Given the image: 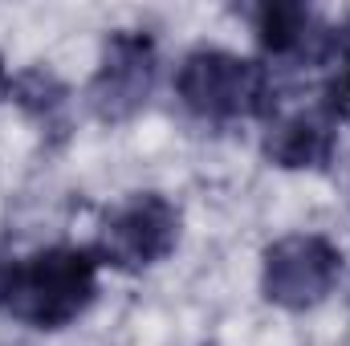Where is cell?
Segmentation results:
<instances>
[{"instance_id": "6da1fadb", "label": "cell", "mask_w": 350, "mask_h": 346, "mask_svg": "<svg viewBox=\"0 0 350 346\" xmlns=\"http://www.w3.org/2000/svg\"><path fill=\"white\" fill-rule=\"evenodd\" d=\"M98 273L102 261L90 245H45L33 249L8 269V297L4 314L41 334H57L74 326L98 302Z\"/></svg>"}, {"instance_id": "7a4b0ae2", "label": "cell", "mask_w": 350, "mask_h": 346, "mask_svg": "<svg viewBox=\"0 0 350 346\" xmlns=\"http://www.w3.org/2000/svg\"><path fill=\"white\" fill-rule=\"evenodd\" d=\"M175 98L187 114L212 127L249 122L273 114V74L269 66L241 57L220 45H200L183 53L175 70Z\"/></svg>"}, {"instance_id": "3957f363", "label": "cell", "mask_w": 350, "mask_h": 346, "mask_svg": "<svg viewBox=\"0 0 350 346\" xmlns=\"http://www.w3.org/2000/svg\"><path fill=\"white\" fill-rule=\"evenodd\" d=\"M183 237V212L163 191H131L118 200L94 237V257L114 273H147L172 257Z\"/></svg>"}, {"instance_id": "277c9868", "label": "cell", "mask_w": 350, "mask_h": 346, "mask_svg": "<svg viewBox=\"0 0 350 346\" xmlns=\"http://www.w3.org/2000/svg\"><path fill=\"white\" fill-rule=\"evenodd\" d=\"M342 281V249L326 232H285L261 253V297L277 310H318Z\"/></svg>"}, {"instance_id": "5b68a950", "label": "cell", "mask_w": 350, "mask_h": 346, "mask_svg": "<svg viewBox=\"0 0 350 346\" xmlns=\"http://www.w3.org/2000/svg\"><path fill=\"white\" fill-rule=\"evenodd\" d=\"M159 78V49L151 33L114 29L102 41L94 78L86 86V102L102 122H131L147 102Z\"/></svg>"}, {"instance_id": "8992f818", "label": "cell", "mask_w": 350, "mask_h": 346, "mask_svg": "<svg viewBox=\"0 0 350 346\" xmlns=\"http://www.w3.org/2000/svg\"><path fill=\"white\" fill-rule=\"evenodd\" d=\"M338 102H310L269 118L265 159L281 172H326L338 155Z\"/></svg>"}, {"instance_id": "52a82bcc", "label": "cell", "mask_w": 350, "mask_h": 346, "mask_svg": "<svg viewBox=\"0 0 350 346\" xmlns=\"http://www.w3.org/2000/svg\"><path fill=\"white\" fill-rule=\"evenodd\" d=\"M8 98H16L29 114L49 118L53 110H62V106H66V86H62L49 70H25V74H16V78H12Z\"/></svg>"}, {"instance_id": "ba28073f", "label": "cell", "mask_w": 350, "mask_h": 346, "mask_svg": "<svg viewBox=\"0 0 350 346\" xmlns=\"http://www.w3.org/2000/svg\"><path fill=\"white\" fill-rule=\"evenodd\" d=\"M8 269H12V261L0 257V314H4V297H8Z\"/></svg>"}, {"instance_id": "9c48e42d", "label": "cell", "mask_w": 350, "mask_h": 346, "mask_svg": "<svg viewBox=\"0 0 350 346\" xmlns=\"http://www.w3.org/2000/svg\"><path fill=\"white\" fill-rule=\"evenodd\" d=\"M8 90H12V74H8L4 62H0V98H8Z\"/></svg>"}, {"instance_id": "30bf717a", "label": "cell", "mask_w": 350, "mask_h": 346, "mask_svg": "<svg viewBox=\"0 0 350 346\" xmlns=\"http://www.w3.org/2000/svg\"><path fill=\"white\" fill-rule=\"evenodd\" d=\"M347 94H350V70H347Z\"/></svg>"}]
</instances>
